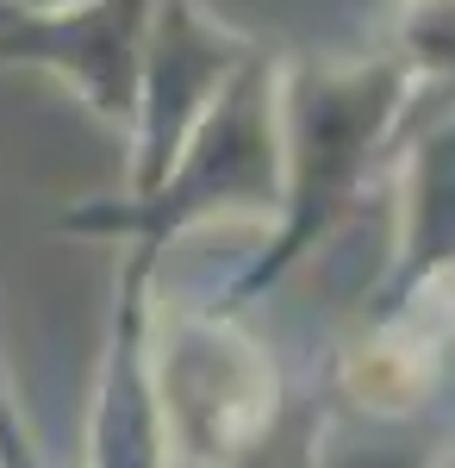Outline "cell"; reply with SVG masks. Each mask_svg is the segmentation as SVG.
<instances>
[{
  "label": "cell",
  "instance_id": "cell-5",
  "mask_svg": "<svg viewBox=\"0 0 455 468\" xmlns=\"http://www.w3.org/2000/svg\"><path fill=\"white\" fill-rule=\"evenodd\" d=\"M443 468H455V456H450V463H443Z\"/></svg>",
  "mask_w": 455,
  "mask_h": 468
},
{
  "label": "cell",
  "instance_id": "cell-4",
  "mask_svg": "<svg viewBox=\"0 0 455 468\" xmlns=\"http://www.w3.org/2000/svg\"><path fill=\"white\" fill-rule=\"evenodd\" d=\"M19 19V0H0V37H6V26Z\"/></svg>",
  "mask_w": 455,
  "mask_h": 468
},
{
  "label": "cell",
  "instance_id": "cell-1",
  "mask_svg": "<svg viewBox=\"0 0 455 468\" xmlns=\"http://www.w3.org/2000/svg\"><path fill=\"white\" fill-rule=\"evenodd\" d=\"M412 69L399 57L355 63V69H312L293 63L280 75V218L275 250L249 269L244 288H262L287 275L306 250H318L355 207L362 169L375 163V144L386 138L393 112L406 101Z\"/></svg>",
  "mask_w": 455,
  "mask_h": 468
},
{
  "label": "cell",
  "instance_id": "cell-2",
  "mask_svg": "<svg viewBox=\"0 0 455 468\" xmlns=\"http://www.w3.org/2000/svg\"><path fill=\"white\" fill-rule=\"evenodd\" d=\"M262 57L225 81V101L200 112V125L175 150V176L143 187L132 207H94L63 218V231H106L138 238V250H163L181 225L212 213H256L280 194V101Z\"/></svg>",
  "mask_w": 455,
  "mask_h": 468
},
{
  "label": "cell",
  "instance_id": "cell-3",
  "mask_svg": "<svg viewBox=\"0 0 455 468\" xmlns=\"http://www.w3.org/2000/svg\"><path fill=\"white\" fill-rule=\"evenodd\" d=\"M393 57H399L412 75L455 69V0H412Z\"/></svg>",
  "mask_w": 455,
  "mask_h": 468
}]
</instances>
